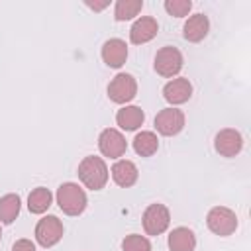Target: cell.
Listing matches in <instances>:
<instances>
[{
    "mask_svg": "<svg viewBox=\"0 0 251 251\" xmlns=\"http://www.w3.org/2000/svg\"><path fill=\"white\" fill-rule=\"evenodd\" d=\"M57 204L67 216H78L86 208V194L76 182H63L57 188Z\"/></svg>",
    "mask_w": 251,
    "mask_h": 251,
    "instance_id": "cell-2",
    "label": "cell"
},
{
    "mask_svg": "<svg viewBox=\"0 0 251 251\" xmlns=\"http://www.w3.org/2000/svg\"><path fill=\"white\" fill-rule=\"evenodd\" d=\"M63 237V224L57 216H45L35 226V239L41 247H53Z\"/></svg>",
    "mask_w": 251,
    "mask_h": 251,
    "instance_id": "cell-7",
    "label": "cell"
},
{
    "mask_svg": "<svg viewBox=\"0 0 251 251\" xmlns=\"http://www.w3.org/2000/svg\"><path fill=\"white\" fill-rule=\"evenodd\" d=\"M214 149L222 157H235L243 149V137L237 129H231V127L222 129L214 137Z\"/></svg>",
    "mask_w": 251,
    "mask_h": 251,
    "instance_id": "cell-10",
    "label": "cell"
},
{
    "mask_svg": "<svg viewBox=\"0 0 251 251\" xmlns=\"http://www.w3.org/2000/svg\"><path fill=\"white\" fill-rule=\"evenodd\" d=\"M51 200H53V194L49 192V188L37 186L27 196V208H29L31 214H43L51 206Z\"/></svg>",
    "mask_w": 251,
    "mask_h": 251,
    "instance_id": "cell-18",
    "label": "cell"
},
{
    "mask_svg": "<svg viewBox=\"0 0 251 251\" xmlns=\"http://www.w3.org/2000/svg\"><path fill=\"white\" fill-rule=\"evenodd\" d=\"M0 237H2V231H0Z\"/></svg>",
    "mask_w": 251,
    "mask_h": 251,
    "instance_id": "cell-26",
    "label": "cell"
},
{
    "mask_svg": "<svg viewBox=\"0 0 251 251\" xmlns=\"http://www.w3.org/2000/svg\"><path fill=\"white\" fill-rule=\"evenodd\" d=\"M157 31H159L157 20L151 18V16H143V18L135 20V24L131 25V29H129V39H131V43L141 45V43L151 41V39L157 35Z\"/></svg>",
    "mask_w": 251,
    "mask_h": 251,
    "instance_id": "cell-11",
    "label": "cell"
},
{
    "mask_svg": "<svg viewBox=\"0 0 251 251\" xmlns=\"http://www.w3.org/2000/svg\"><path fill=\"white\" fill-rule=\"evenodd\" d=\"M98 147H100V153L104 157H110V159H118L126 153L127 149V143H126V137L114 129V127H108L100 133L98 137Z\"/></svg>",
    "mask_w": 251,
    "mask_h": 251,
    "instance_id": "cell-9",
    "label": "cell"
},
{
    "mask_svg": "<svg viewBox=\"0 0 251 251\" xmlns=\"http://www.w3.org/2000/svg\"><path fill=\"white\" fill-rule=\"evenodd\" d=\"M78 178L90 190H100L108 182V167L102 157L88 155L78 165Z\"/></svg>",
    "mask_w": 251,
    "mask_h": 251,
    "instance_id": "cell-1",
    "label": "cell"
},
{
    "mask_svg": "<svg viewBox=\"0 0 251 251\" xmlns=\"http://www.w3.org/2000/svg\"><path fill=\"white\" fill-rule=\"evenodd\" d=\"M206 224H208V227H210L212 233L226 237V235H231V233L237 229V216H235V212L229 210V208L216 206V208H212V210L208 212Z\"/></svg>",
    "mask_w": 251,
    "mask_h": 251,
    "instance_id": "cell-3",
    "label": "cell"
},
{
    "mask_svg": "<svg viewBox=\"0 0 251 251\" xmlns=\"http://www.w3.org/2000/svg\"><path fill=\"white\" fill-rule=\"evenodd\" d=\"M12 251H35V245H33V241H29V239H18V241L12 245Z\"/></svg>",
    "mask_w": 251,
    "mask_h": 251,
    "instance_id": "cell-24",
    "label": "cell"
},
{
    "mask_svg": "<svg viewBox=\"0 0 251 251\" xmlns=\"http://www.w3.org/2000/svg\"><path fill=\"white\" fill-rule=\"evenodd\" d=\"M165 10L175 18H184L192 10L190 0H165Z\"/></svg>",
    "mask_w": 251,
    "mask_h": 251,
    "instance_id": "cell-23",
    "label": "cell"
},
{
    "mask_svg": "<svg viewBox=\"0 0 251 251\" xmlns=\"http://www.w3.org/2000/svg\"><path fill=\"white\" fill-rule=\"evenodd\" d=\"M143 120H145V114H143V110H141L139 106H124V108H120L118 114H116L118 126H120L122 129H126V131L137 129V127L143 124Z\"/></svg>",
    "mask_w": 251,
    "mask_h": 251,
    "instance_id": "cell-16",
    "label": "cell"
},
{
    "mask_svg": "<svg viewBox=\"0 0 251 251\" xmlns=\"http://www.w3.org/2000/svg\"><path fill=\"white\" fill-rule=\"evenodd\" d=\"M171 224L169 208L163 204H151L143 212V229L147 235H161Z\"/></svg>",
    "mask_w": 251,
    "mask_h": 251,
    "instance_id": "cell-6",
    "label": "cell"
},
{
    "mask_svg": "<svg viewBox=\"0 0 251 251\" xmlns=\"http://www.w3.org/2000/svg\"><path fill=\"white\" fill-rule=\"evenodd\" d=\"M163 96L169 104L176 106V104H184L190 96H192V84L188 78H173L171 82L165 84L163 88Z\"/></svg>",
    "mask_w": 251,
    "mask_h": 251,
    "instance_id": "cell-13",
    "label": "cell"
},
{
    "mask_svg": "<svg viewBox=\"0 0 251 251\" xmlns=\"http://www.w3.org/2000/svg\"><path fill=\"white\" fill-rule=\"evenodd\" d=\"M141 8H143L141 0H118L114 8V16L118 22H126V20L135 18L141 12Z\"/></svg>",
    "mask_w": 251,
    "mask_h": 251,
    "instance_id": "cell-21",
    "label": "cell"
},
{
    "mask_svg": "<svg viewBox=\"0 0 251 251\" xmlns=\"http://www.w3.org/2000/svg\"><path fill=\"white\" fill-rule=\"evenodd\" d=\"M108 4H110L108 0H104V2H86V6H88L90 10H94V12H100V10H104Z\"/></svg>",
    "mask_w": 251,
    "mask_h": 251,
    "instance_id": "cell-25",
    "label": "cell"
},
{
    "mask_svg": "<svg viewBox=\"0 0 251 251\" xmlns=\"http://www.w3.org/2000/svg\"><path fill=\"white\" fill-rule=\"evenodd\" d=\"M112 178L118 186H131L137 180V167L127 159H118L112 167Z\"/></svg>",
    "mask_w": 251,
    "mask_h": 251,
    "instance_id": "cell-15",
    "label": "cell"
},
{
    "mask_svg": "<svg viewBox=\"0 0 251 251\" xmlns=\"http://www.w3.org/2000/svg\"><path fill=\"white\" fill-rule=\"evenodd\" d=\"M137 94V82L131 75L127 73H120L112 78V82L108 84V96L112 102L116 104H126L129 100H133Z\"/></svg>",
    "mask_w": 251,
    "mask_h": 251,
    "instance_id": "cell-5",
    "label": "cell"
},
{
    "mask_svg": "<svg viewBox=\"0 0 251 251\" xmlns=\"http://www.w3.org/2000/svg\"><path fill=\"white\" fill-rule=\"evenodd\" d=\"M122 249L124 251H151V243L147 237L139 233H131V235H126V239L122 241Z\"/></svg>",
    "mask_w": 251,
    "mask_h": 251,
    "instance_id": "cell-22",
    "label": "cell"
},
{
    "mask_svg": "<svg viewBox=\"0 0 251 251\" xmlns=\"http://www.w3.org/2000/svg\"><path fill=\"white\" fill-rule=\"evenodd\" d=\"M208 29H210L208 18L204 14H194L186 20V24L182 27V35H184V39L196 43V41H202L208 35Z\"/></svg>",
    "mask_w": 251,
    "mask_h": 251,
    "instance_id": "cell-14",
    "label": "cell"
},
{
    "mask_svg": "<svg viewBox=\"0 0 251 251\" xmlns=\"http://www.w3.org/2000/svg\"><path fill=\"white\" fill-rule=\"evenodd\" d=\"M180 69H182V55H180V51L176 47L167 45V47H161L157 51V55H155V71H157V75L171 78V76L178 75Z\"/></svg>",
    "mask_w": 251,
    "mask_h": 251,
    "instance_id": "cell-4",
    "label": "cell"
},
{
    "mask_svg": "<svg viewBox=\"0 0 251 251\" xmlns=\"http://www.w3.org/2000/svg\"><path fill=\"white\" fill-rule=\"evenodd\" d=\"M133 149L141 157H151L159 149V139L153 131H141L133 137Z\"/></svg>",
    "mask_w": 251,
    "mask_h": 251,
    "instance_id": "cell-19",
    "label": "cell"
},
{
    "mask_svg": "<svg viewBox=\"0 0 251 251\" xmlns=\"http://www.w3.org/2000/svg\"><path fill=\"white\" fill-rule=\"evenodd\" d=\"M22 200L18 194H6L0 198V222L2 224H12L18 214H20Z\"/></svg>",
    "mask_w": 251,
    "mask_h": 251,
    "instance_id": "cell-20",
    "label": "cell"
},
{
    "mask_svg": "<svg viewBox=\"0 0 251 251\" xmlns=\"http://www.w3.org/2000/svg\"><path fill=\"white\" fill-rule=\"evenodd\" d=\"M196 237L194 231L188 227H175L169 235V249L171 251H194Z\"/></svg>",
    "mask_w": 251,
    "mask_h": 251,
    "instance_id": "cell-17",
    "label": "cell"
},
{
    "mask_svg": "<svg viewBox=\"0 0 251 251\" xmlns=\"http://www.w3.org/2000/svg\"><path fill=\"white\" fill-rule=\"evenodd\" d=\"M102 59L108 67L112 69H120L126 59H127V45L126 41L114 37V39H108L104 45H102Z\"/></svg>",
    "mask_w": 251,
    "mask_h": 251,
    "instance_id": "cell-12",
    "label": "cell"
},
{
    "mask_svg": "<svg viewBox=\"0 0 251 251\" xmlns=\"http://www.w3.org/2000/svg\"><path fill=\"white\" fill-rule=\"evenodd\" d=\"M155 127L161 135H176L184 127V114L178 108H165L155 116Z\"/></svg>",
    "mask_w": 251,
    "mask_h": 251,
    "instance_id": "cell-8",
    "label": "cell"
}]
</instances>
